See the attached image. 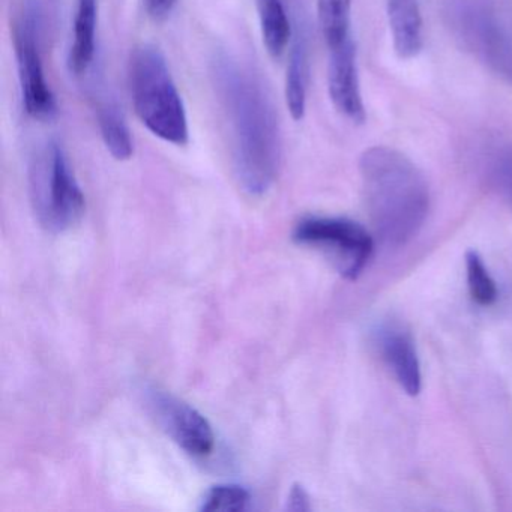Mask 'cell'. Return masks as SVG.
<instances>
[{"mask_svg":"<svg viewBox=\"0 0 512 512\" xmlns=\"http://www.w3.org/2000/svg\"><path fill=\"white\" fill-rule=\"evenodd\" d=\"M250 502V493L241 485H215L206 493L202 506H200V511H245Z\"/></svg>","mask_w":512,"mask_h":512,"instance_id":"d6986e66","label":"cell"},{"mask_svg":"<svg viewBox=\"0 0 512 512\" xmlns=\"http://www.w3.org/2000/svg\"><path fill=\"white\" fill-rule=\"evenodd\" d=\"M98 0H77L73 43L68 68L76 77L86 76L97 53Z\"/></svg>","mask_w":512,"mask_h":512,"instance_id":"8fae6325","label":"cell"},{"mask_svg":"<svg viewBox=\"0 0 512 512\" xmlns=\"http://www.w3.org/2000/svg\"><path fill=\"white\" fill-rule=\"evenodd\" d=\"M487 178L494 190L512 206V148L500 146L487 158Z\"/></svg>","mask_w":512,"mask_h":512,"instance_id":"ac0fdd59","label":"cell"},{"mask_svg":"<svg viewBox=\"0 0 512 512\" xmlns=\"http://www.w3.org/2000/svg\"><path fill=\"white\" fill-rule=\"evenodd\" d=\"M32 208L44 229L52 233L70 230L85 214V196L71 170L61 143L41 146L29 166Z\"/></svg>","mask_w":512,"mask_h":512,"instance_id":"277c9868","label":"cell"},{"mask_svg":"<svg viewBox=\"0 0 512 512\" xmlns=\"http://www.w3.org/2000/svg\"><path fill=\"white\" fill-rule=\"evenodd\" d=\"M176 2L178 0H143V5H145L148 16L160 22V20L167 19L172 14Z\"/></svg>","mask_w":512,"mask_h":512,"instance_id":"ffe728a7","label":"cell"},{"mask_svg":"<svg viewBox=\"0 0 512 512\" xmlns=\"http://www.w3.org/2000/svg\"><path fill=\"white\" fill-rule=\"evenodd\" d=\"M263 44L272 58L280 59L292 41L293 32L283 0H257Z\"/></svg>","mask_w":512,"mask_h":512,"instance_id":"9a60e30c","label":"cell"},{"mask_svg":"<svg viewBox=\"0 0 512 512\" xmlns=\"http://www.w3.org/2000/svg\"><path fill=\"white\" fill-rule=\"evenodd\" d=\"M377 346L383 361L394 374L406 394L415 395L421 391V365L412 334L398 322H386L377 329Z\"/></svg>","mask_w":512,"mask_h":512,"instance_id":"30bf717a","label":"cell"},{"mask_svg":"<svg viewBox=\"0 0 512 512\" xmlns=\"http://www.w3.org/2000/svg\"><path fill=\"white\" fill-rule=\"evenodd\" d=\"M211 77L229 124L233 167L251 196L271 190L283 158L280 122L262 83L227 53L211 62Z\"/></svg>","mask_w":512,"mask_h":512,"instance_id":"6da1fadb","label":"cell"},{"mask_svg":"<svg viewBox=\"0 0 512 512\" xmlns=\"http://www.w3.org/2000/svg\"><path fill=\"white\" fill-rule=\"evenodd\" d=\"M445 16L455 40L493 76L512 85V38L488 0H448Z\"/></svg>","mask_w":512,"mask_h":512,"instance_id":"5b68a950","label":"cell"},{"mask_svg":"<svg viewBox=\"0 0 512 512\" xmlns=\"http://www.w3.org/2000/svg\"><path fill=\"white\" fill-rule=\"evenodd\" d=\"M146 403L157 424L185 452L194 457H206L214 451V431L199 410L160 389H149Z\"/></svg>","mask_w":512,"mask_h":512,"instance_id":"ba28073f","label":"cell"},{"mask_svg":"<svg viewBox=\"0 0 512 512\" xmlns=\"http://www.w3.org/2000/svg\"><path fill=\"white\" fill-rule=\"evenodd\" d=\"M467 286L473 301L482 307L497 301V287L476 251L466 253Z\"/></svg>","mask_w":512,"mask_h":512,"instance_id":"e0dca14e","label":"cell"},{"mask_svg":"<svg viewBox=\"0 0 512 512\" xmlns=\"http://www.w3.org/2000/svg\"><path fill=\"white\" fill-rule=\"evenodd\" d=\"M328 89L332 104L344 118L353 124H364L365 107L359 88L356 49L352 40L337 49L329 50Z\"/></svg>","mask_w":512,"mask_h":512,"instance_id":"9c48e42d","label":"cell"},{"mask_svg":"<svg viewBox=\"0 0 512 512\" xmlns=\"http://www.w3.org/2000/svg\"><path fill=\"white\" fill-rule=\"evenodd\" d=\"M43 10L38 0H26L23 13L14 23V49L22 89L23 107L37 121H53L58 115V103L50 89L41 56Z\"/></svg>","mask_w":512,"mask_h":512,"instance_id":"8992f818","label":"cell"},{"mask_svg":"<svg viewBox=\"0 0 512 512\" xmlns=\"http://www.w3.org/2000/svg\"><path fill=\"white\" fill-rule=\"evenodd\" d=\"M352 0H317L320 31L329 50L352 40L350 35Z\"/></svg>","mask_w":512,"mask_h":512,"instance_id":"2e32d148","label":"cell"},{"mask_svg":"<svg viewBox=\"0 0 512 512\" xmlns=\"http://www.w3.org/2000/svg\"><path fill=\"white\" fill-rule=\"evenodd\" d=\"M308 44L301 26L292 38L286 76V103L295 121H301L307 110Z\"/></svg>","mask_w":512,"mask_h":512,"instance_id":"5bb4252c","label":"cell"},{"mask_svg":"<svg viewBox=\"0 0 512 512\" xmlns=\"http://www.w3.org/2000/svg\"><path fill=\"white\" fill-rule=\"evenodd\" d=\"M94 101L101 137L107 151L115 160H130L134 154L133 137L118 101L106 91H97V89L94 92Z\"/></svg>","mask_w":512,"mask_h":512,"instance_id":"4fadbf2b","label":"cell"},{"mask_svg":"<svg viewBox=\"0 0 512 512\" xmlns=\"http://www.w3.org/2000/svg\"><path fill=\"white\" fill-rule=\"evenodd\" d=\"M128 80L140 122L164 142L188 145L187 110L163 53L151 44L136 47L131 53Z\"/></svg>","mask_w":512,"mask_h":512,"instance_id":"3957f363","label":"cell"},{"mask_svg":"<svg viewBox=\"0 0 512 512\" xmlns=\"http://www.w3.org/2000/svg\"><path fill=\"white\" fill-rule=\"evenodd\" d=\"M287 509L295 512L310 511L311 503L305 488L301 484H293L290 488L289 499H287Z\"/></svg>","mask_w":512,"mask_h":512,"instance_id":"44dd1931","label":"cell"},{"mask_svg":"<svg viewBox=\"0 0 512 512\" xmlns=\"http://www.w3.org/2000/svg\"><path fill=\"white\" fill-rule=\"evenodd\" d=\"M395 53L412 59L422 50V17L418 0H386Z\"/></svg>","mask_w":512,"mask_h":512,"instance_id":"7c38bea8","label":"cell"},{"mask_svg":"<svg viewBox=\"0 0 512 512\" xmlns=\"http://www.w3.org/2000/svg\"><path fill=\"white\" fill-rule=\"evenodd\" d=\"M293 239L299 245L322 251L346 280L359 277L374 247L367 230L347 218H305L296 226Z\"/></svg>","mask_w":512,"mask_h":512,"instance_id":"52a82bcc","label":"cell"},{"mask_svg":"<svg viewBox=\"0 0 512 512\" xmlns=\"http://www.w3.org/2000/svg\"><path fill=\"white\" fill-rule=\"evenodd\" d=\"M365 203L380 241L401 247L424 226L430 193L410 158L386 146L367 149L359 160Z\"/></svg>","mask_w":512,"mask_h":512,"instance_id":"7a4b0ae2","label":"cell"}]
</instances>
